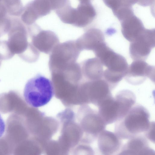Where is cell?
Segmentation results:
<instances>
[{
    "label": "cell",
    "instance_id": "cell-1",
    "mask_svg": "<svg viewBox=\"0 0 155 155\" xmlns=\"http://www.w3.org/2000/svg\"><path fill=\"white\" fill-rule=\"evenodd\" d=\"M93 52L107 68L104 71L103 77L113 89L126 75L128 68L126 59L110 48L105 42L99 45Z\"/></svg>",
    "mask_w": 155,
    "mask_h": 155
},
{
    "label": "cell",
    "instance_id": "cell-2",
    "mask_svg": "<svg viewBox=\"0 0 155 155\" xmlns=\"http://www.w3.org/2000/svg\"><path fill=\"white\" fill-rule=\"evenodd\" d=\"M150 117L145 107L134 105L123 117L115 122L114 133L121 140H128L142 134L150 126Z\"/></svg>",
    "mask_w": 155,
    "mask_h": 155
},
{
    "label": "cell",
    "instance_id": "cell-3",
    "mask_svg": "<svg viewBox=\"0 0 155 155\" xmlns=\"http://www.w3.org/2000/svg\"><path fill=\"white\" fill-rule=\"evenodd\" d=\"M7 34L8 45L14 55L17 54L25 61L32 60L37 56L38 51L29 42L27 26L21 19L11 18V26Z\"/></svg>",
    "mask_w": 155,
    "mask_h": 155
},
{
    "label": "cell",
    "instance_id": "cell-4",
    "mask_svg": "<svg viewBox=\"0 0 155 155\" xmlns=\"http://www.w3.org/2000/svg\"><path fill=\"white\" fill-rule=\"evenodd\" d=\"M54 93L51 81L38 74L28 81L25 87L23 96L25 101L30 106L38 107L48 104Z\"/></svg>",
    "mask_w": 155,
    "mask_h": 155
},
{
    "label": "cell",
    "instance_id": "cell-5",
    "mask_svg": "<svg viewBox=\"0 0 155 155\" xmlns=\"http://www.w3.org/2000/svg\"><path fill=\"white\" fill-rule=\"evenodd\" d=\"M55 12L62 22L79 28H84L90 24L97 14L91 2H79L76 8L70 4Z\"/></svg>",
    "mask_w": 155,
    "mask_h": 155
},
{
    "label": "cell",
    "instance_id": "cell-6",
    "mask_svg": "<svg viewBox=\"0 0 155 155\" xmlns=\"http://www.w3.org/2000/svg\"><path fill=\"white\" fill-rule=\"evenodd\" d=\"M27 27L31 42L38 51L50 54L59 43L58 37L52 31L42 29L35 23Z\"/></svg>",
    "mask_w": 155,
    "mask_h": 155
},
{
    "label": "cell",
    "instance_id": "cell-7",
    "mask_svg": "<svg viewBox=\"0 0 155 155\" xmlns=\"http://www.w3.org/2000/svg\"><path fill=\"white\" fill-rule=\"evenodd\" d=\"M155 45V29L145 28L143 32L130 42L129 52L135 60L144 61Z\"/></svg>",
    "mask_w": 155,
    "mask_h": 155
},
{
    "label": "cell",
    "instance_id": "cell-8",
    "mask_svg": "<svg viewBox=\"0 0 155 155\" xmlns=\"http://www.w3.org/2000/svg\"><path fill=\"white\" fill-rule=\"evenodd\" d=\"M125 77L127 81L133 85L142 83L147 78L154 81L155 67L144 61L135 60L128 66Z\"/></svg>",
    "mask_w": 155,
    "mask_h": 155
},
{
    "label": "cell",
    "instance_id": "cell-9",
    "mask_svg": "<svg viewBox=\"0 0 155 155\" xmlns=\"http://www.w3.org/2000/svg\"><path fill=\"white\" fill-rule=\"evenodd\" d=\"M51 10L48 0H33L24 7L21 19L26 25H30L39 18L50 13Z\"/></svg>",
    "mask_w": 155,
    "mask_h": 155
},
{
    "label": "cell",
    "instance_id": "cell-10",
    "mask_svg": "<svg viewBox=\"0 0 155 155\" xmlns=\"http://www.w3.org/2000/svg\"><path fill=\"white\" fill-rule=\"evenodd\" d=\"M98 150L101 154H118L123 146L122 140L115 133L104 130L97 137Z\"/></svg>",
    "mask_w": 155,
    "mask_h": 155
},
{
    "label": "cell",
    "instance_id": "cell-11",
    "mask_svg": "<svg viewBox=\"0 0 155 155\" xmlns=\"http://www.w3.org/2000/svg\"><path fill=\"white\" fill-rule=\"evenodd\" d=\"M118 155H154L155 151L150 147L148 140L143 134L128 139Z\"/></svg>",
    "mask_w": 155,
    "mask_h": 155
},
{
    "label": "cell",
    "instance_id": "cell-12",
    "mask_svg": "<svg viewBox=\"0 0 155 155\" xmlns=\"http://www.w3.org/2000/svg\"><path fill=\"white\" fill-rule=\"evenodd\" d=\"M76 41L82 51H93L99 44L105 42V38L100 30L93 28L87 30Z\"/></svg>",
    "mask_w": 155,
    "mask_h": 155
},
{
    "label": "cell",
    "instance_id": "cell-13",
    "mask_svg": "<svg viewBox=\"0 0 155 155\" xmlns=\"http://www.w3.org/2000/svg\"><path fill=\"white\" fill-rule=\"evenodd\" d=\"M120 22L122 34L130 42L135 40L145 29L141 20L134 14Z\"/></svg>",
    "mask_w": 155,
    "mask_h": 155
},
{
    "label": "cell",
    "instance_id": "cell-14",
    "mask_svg": "<svg viewBox=\"0 0 155 155\" xmlns=\"http://www.w3.org/2000/svg\"><path fill=\"white\" fill-rule=\"evenodd\" d=\"M87 82L91 91L93 102L98 107L104 101L112 97L110 86L104 80L101 79Z\"/></svg>",
    "mask_w": 155,
    "mask_h": 155
},
{
    "label": "cell",
    "instance_id": "cell-15",
    "mask_svg": "<svg viewBox=\"0 0 155 155\" xmlns=\"http://www.w3.org/2000/svg\"><path fill=\"white\" fill-rule=\"evenodd\" d=\"M80 65L82 78L94 81L101 79L103 77V65L97 57L85 60Z\"/></svg>",
    "mask_w": 155,
    "mask_h": 155
},
{
    "label": "cell",
    "instance_id": "cell-16",
    "mask_svg": "<svg viewBox=\"0 0 155 155\" xmlns=\"http://www.w3.org/2000/svg\"><path fill=\"white\" fill-rule=\"evenodd\" d=\"M3 2L8 14L15 17L21 15L24 8L21 0H4Z\"/></svg>",
    "mask_w": 155,
    "mask_h": 155
},
{
    "label": "cell",
    "instance_id": "cell-17",
    "mask_svg": "<svg viewBox=\"0 0 155 155\" xmlns=\"http://www.w3.org/2000/svg\"><path fill=\"white\" fill-rule=\"evenodd\" d=\"M14 56L11 51L7 40H0V59L2 61L11 59Z\"/></svg>",
    "mask_w": 155,
    "mask_h": 155
},
{
    "label": "cell",
    "instance_id": "cell-18",
    "mask_svg": "<svg viewBox=\"0 0 155 155\" xmlns=\"http://www.w3.org/2000/svg\"><path fill=\"white\" fill-rule=\"evenodd\" d=\"M11 18L6 16L0 17V38L7 34L10 29Z\"/></svg>",
    "mask_w": 155,
    "mask_h": 155
},
{
    "label": "cell",
    "instance_id": "cell-19",
    "mask_svg": "<svg viewBox=\"0 0 155 155\" xmlns=\"http://www.w3.org/2000/svg\"><path fill=\"white\" fill-rule=\"evenodd\" d=\"M50 3L52 10L55 11L71 4L70 0H48Z\"/></svg>",
    "mask_w": 155,
    "mask_h": 155
},
{
    "label": "cell",
    "instance_id": "cell-20",
    "mask_svg": "<svg viewBox=\"0 0 155 155\" xmlns=\"http://www.w3.org/2000/svg\"><path fill=\"white\" fill-rule=\"evenodd\" d=\"M155 124L151 122L148 129L144 133L143 135L147 139L154 143Z\"/></svg>",
    "mask_w": 155,
    "mask_h": 155
},
{
    "label": "cell",
    "instance_id": "cell-21",
    "mask_svg": "<svg viewBox=\"0 0 155 155\" xmlns=\"http://www.w3.org/2000/svg\"><path fill=\"white\" fill-rule=\"evenodd\" d=\"M133 5L137 4L144 7L150 6L154 3L155 0H128Z\"/></svg>",
    "mask_w": 155,
    "mask_h": 155
},
{
    "label": "cell",
    "instance_id": "cell-22",
    "mask_svg": "<svg viewBox=\"0 0 155 155\" xmlns=\"http://www.w3.org/2000/svg\"><path fill=\"white\" fill-rule=\"evenodd\" d=\"M5 129V122L0 114V138L4 134Z\"/></svg>",
    "mask_w": 155,
    "mask_h": 155
},
{
    "label": "cell",
    "instance_id": "cell-23",
    "mask_svg": "<svg viewBox=\"0 0 155 155\" xmlns=\"http://www.w3.org/2000/svg\"><path fill=\"white\" fill-rule=\"evenodd\" d=\"M2 61V60L0 59V66L1 65V64Z\"/></svg>",
    "mask_w": 155,
    "mask_h": 155
}]
</instances>
